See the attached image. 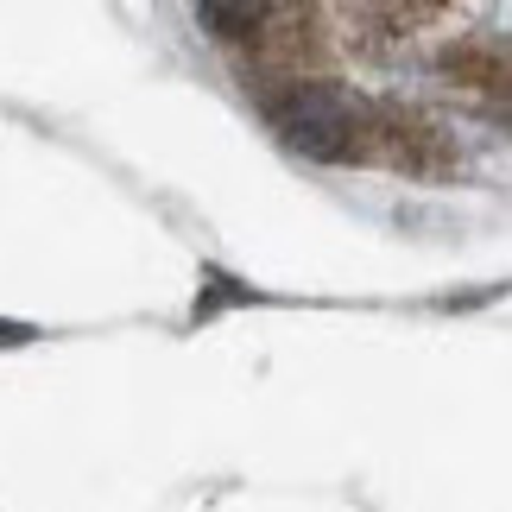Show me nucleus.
Returning a JSON list of instances; mask_svg holds the SVG:
<instances>
[{"label":"nucleus","mask_w":512,"mask_h":512,"mask_svg":"<svg viewBox=\"0 0 512 512\" xmlns=\"http://www.w3.org/2000/svg\"><path fill=\"white\" fill-rule=\"evenodd\" d=\"M443 70L456 76L468 95H481L487 108L512 114V45H500V38H468V45H456L443 57Z\"/></svg>","instance_id":"nucleus-2"},{"label":"nucleus","mask_w":512,"mask_h":512,"mask_svg":"<svg viewBox=\"0 0 512 512\" xmlns=\"http://www.w3.org/2000/svg\"><path fill=\"white\" fill-rule=\"evenodd\" d=\"M0 342H26V329H13V323H0Z\"/></svg>","instance_id":"nucleus-3"},{"label":"nucleus","mask_w":512,"mask_h":512,"mask_svg":"<svg viewBox=\"0 0 512 512\" xmlns=\"http://www.w3.org/2000/svg\"><path fill=\"white\" fill-rule=\"evenodd\" d=\"M272 127L310 159H386L418 165L411 146H430V127L405 108H373L336 83H291L266 102Z\"/></svg>","instance_id":"nucleus-1"}]
</instances>
